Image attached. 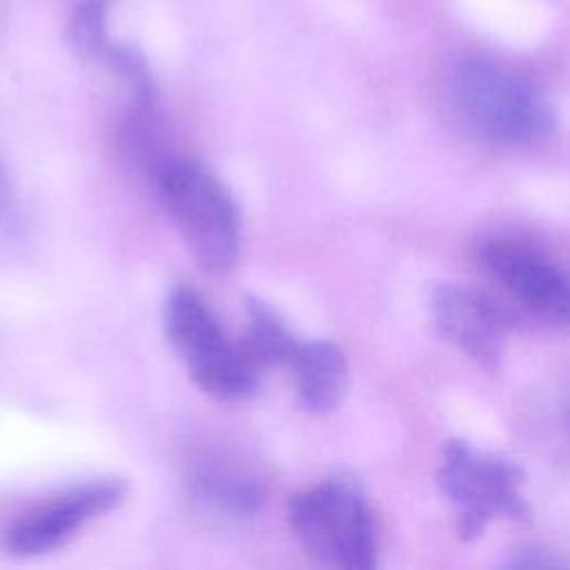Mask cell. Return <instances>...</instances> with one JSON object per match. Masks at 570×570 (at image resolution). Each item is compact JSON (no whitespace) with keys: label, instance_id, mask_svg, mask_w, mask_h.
Returning <instances> with one entry per match:
<instances>
[{"label":"cell","instance_id":"cell-1","mask_svg":"<svg viewBox=\"0 0 570 570\" xmlns=\"http://www.w3.org/2000/svg\"><path fill=\"white\" fill-rule=\"evenodd\" d=\"M147 171L191 256L212 274L232 269L240 254L243 216L229 187L205 165L180 156H156Z\"/></svg>","mask_w":570,"mask_h":570},{"label":"cell","instance_id":"cell-2","mask_svg":"<svg viewBox=\"0 0 570 570\" xmlns=\"http://www.w3.org/2000/svg\"><path fill=\"white\" fill-rule=\"evenodd\" d=\"M289 525L303 550L318 563L343 570L376 566V521L361 485L343 474L292 497Z\"/></svg>","mask_w":570,"mask_h":570},{"label":"cell","instance_id":"cell-3","mask_svg":"<svg viewBox=\"0 0 570 570\" xmlns=\"http://www.w3.org/2000/svg\"><path fill=\"white\" fill-rule=\"evenodd\" d=\"M452 98L463 120L499 145L532 142L552 127L546 96L521 73L488 58H463L454 67Z\"/></svg>","mask_w":570,"mask_h":570},{"label":"cell","instance_id":"cell-4","mask_svg":"<svg viewBox=\"0 0 570 570\" xmlns=\"http://www.w3.org/2000/svg\"><path fill=\"white\" fill-rule=\"evenodd\" d=\"M165 332L174 352L187 365L191 381L218 401L249 396L261 372L249 363L238 341H232L207 303L187 285H174L165 301Z\"/></svg>","mask_w":570,"mask_h":570},{"label":"cell","instance_id":"cell-5","mask_svg":"<svg viewBox=\"0 0 570 570\" xmlns=\"http://www.w3.org/2000/svg\"><path fill=\"white\" fill-rule=\"evenodd\" d=\"M436 481L456 510V534L463 541L479 539L494 519L523 521L530 514L521 494V465L463 439L445 443Z\"/></svg>","mask_w":570,"mask_h":570},{"label":"cell","instance_id":"cell-6","mask_svg":"<svg viewBox=\"0 0 570 570\" xmlns=\"http://www.w3.org/2000/svg\"><path fill=\"white\" fill-rule=\"evenodd\" d=\"M125 497L127 483L114 476L65 488L11 519L2 532V548L18 559L49 554L69 543L87 523L118 508Z\"/></svg>","mask_w":570,"mask_h":570},{"label":"cell","instance_id":"cell-7","mask_svg":"<svg viewBox=\"0 0 570 570\" xmlns=\"http://www.w3.org/2000/svg\"><path fill=\"white\" fill-rule=\"evenodd\" d=\"M483 269L525 309L550 325L568 323V278L548 256L512 238H492L481 252Z\"/></svg>","mask_w":570,"mask_h":570},{"label":"cell","instance_id":"cell-8","mask_svg":"<svg viewBox=\"0 0 570 570\" xmlns=\"http://www.w3.org/2000/svg\"><path fill=\"white\" fill-rule=\"evenodd\" d=\"M430 312L441 338L481 367L494 370L499 365L510 316L492 296L468 285L443 283L432 292Z\"/></svg>","mask_w":570,"mask_h":570},{"label":"cell","instance_id":"cell-9","mask_svg":"<svg viewBox=\"0 0 570 570\" xmlns=\"http://www.w3.org/2000/svg\"><path fill=\"white\" fill-rule=\"evenodd\" d=\"M187 485L205 510L225 519H247L265 501V485L247 461L229 452H203L189 463Z\"/></svg>","mask_w":570,"mask_h":570},{"label":"cell","instance_id":"cell-10","mask_svg":"<svg viewBox=\"0 0 570 570\" xmlns=\"http://www.w3.org/2000/svg\"><path fill=\"white\" fill-rule=\"evenodd\" d=\"M294 372L296 396L307 412H332L347 390V361L345 354L330 341L298 343L289 363Z\"/></svg>","mask_w":570,"mask_h":570},{"label":"cell","instance_id":"cell-11","mask_svg":"<svg viewBox=\"0 0 570 570\" xmlns=\"http://www.w3.org/2000/svg\"><path fill=\"white\" fill-rule=\"evenodd\" d=\"M249 363L263 372L265 367L287 365L298 341L289 332L281 314L261 298H245V330L238 341Z\"/></svg>","mask_w":570,"mask_h":570},{"label":"cell","instance_id":"cell-12","mask_svg":"<svg viewBox=\"0 0 570 570\" xmlns=\"http://www.w3.org/2000/svg\"><path fill=\"white\" fill-rule=\"evenodd\" d=\"M510 566L512 568H537L539 570V568H552V566H559V563L541 550H523V552H519V557H514V561Z\"/></svg>","mask_w":570,"mask_h":570},{"label":"cell","instance_id":"cell-13","mask_svg":"<svg viewBox=\"0 0 570 570\" xmlns=\"http://www.w3.org/2000/svg\"><path fill=\"white\" fill-rule=\"evenodd\" d=\"M9 198H11V191H9V180H7V171L0 163V218L9 214Z\"/></svg>","mask_w":570,"mask_h":570}]
</instances>
